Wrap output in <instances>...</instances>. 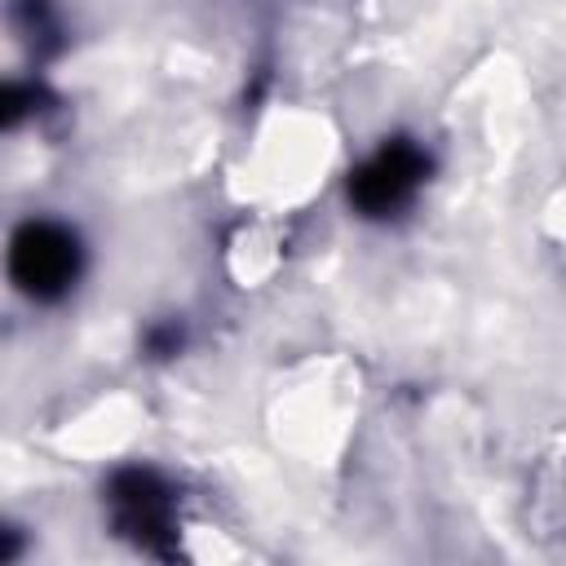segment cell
Instances as JSON below:
<instances>
[{
  "label": "cell",
  "instance_id": "1",
  "mask_svg": "<svg viewBox=\"0 0 566 566\" xmlns=\"http://www.w3.org/2000/svg\"><path fill=\"white\" fill-rule=\"evenodd\" d=\"M80 274H84V239L75 234V226L57 217H27L13 230L9 279L27 301L53 305L66 292H75Z\"/></svg>",
  "mask_w": 566,
  "mask_h": 566
},
{
  "label": "cell",
  "instance_id": "2",
  "mask_svg": "<svg viewBox=\"0 0 566 566\" xmlns=\"http://www.w3.org/2000/svg\"><path fill=\"white\" fill-rule=\"evenodd\" d=\"M106 517L115 535L133 539L146 553H172L181 535V495L168 473L150 464H124L106 482Z\"/></svg>",
  "mask_w": 566,
  "mask_h": 566
},
{
  "label": "cell",
  "instance_id": "3",
  "mask_svg": "<svg viewBox=\"0 0 566 566\" xmlns=\"http://www.w3.org/2000/svg\"><path fill=\"white\" fill-rule=\"evenodd\" d=\"M424 181H429V150L416 137H385L371 155H363L349 168L345 195L358 217L389 221L416 203Z\"/></svg>",
  "mask_w": 566,
  "mask_h": 566
}]
</instances>
